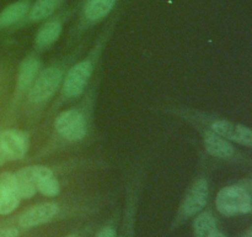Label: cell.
I'll list each match as a JSON object with an SVG mask.
<instances>
[{
	"label": "cell",
	"instance_id": "cell-1",
	"mask_svg": "<svg viewBox=\"0 0 252 237\" xmlns=\"http://www.w3.org/2000/svg\"><path fill=\"white\" fill-rule=\"evenodd\" d=\"M217 207L225 216L248 214L252 209L251 195L244 187H225L217 195Z\"/></svg>",
	"mask_w": 252,
	"mask_h": 237
},
{
	"label": "cell",
	"instance_id": "cell-2",
	"mask_svg": "<svg viewBox=\"0 0 252 237\" xmlns=\"http://www.w3.org/2000/svg\"><path fill=\"white\" fill-rule=\"evenodd\" d=\"M29 148V136L24 131L6 130L0 133V152L5 159H21Z\"/></svg>",
	"mask_w": 252,
	"mask_h": 237
},
{
	"label": "cell",
	"instance_id": "cell-3",
	"mask_svg": "<svg viewBox=\"0 0 252 237\" xmlns=\"http://www.w3.org/2000/svg\"><path fill=\"white\" fill-rule=\"evenodd\" d=\"M62 80V71L58 68H48L42 72L30 90L29 98L33 103H42L54 94Z\"/></svg>",
	"mask_w": 252,
	"mask_h": 237
},
{
	"label": "cell",
	"instance_id": "cell-4",
	"mask_svg": "<svg viewBox=\"0 0 252 237\" xmlns=\"http://www.w3.org/2000/svg\"><path fill=\"white\" fill-rule=\"evenodd\" d=\"M56 128L62 137L70 141L81 140L86 133L85 121L78 110L62 113L56 120Z\"/></svg>",
	"mask_w": 252,
	"mask_h": 237
},
{
	"label": "cell",
	"instance_id": "cell-5",
	"mask_svg": "<svg viewBox=\"0 0 252 237\" xmlns=\"http://www.w3.org/2000/svg\"><path fill=\"white\" fill-rule=\"evenodd\" d=\"M91 73H93V64L89 61L80 62L74 66L69 71L64 81V94L69 98L80 95L90 79Z\"/></svg>",
	"mask_w": 252,
	"mask_h": 237
},
{
	"label": "cell",
	"instance_id": "cell-6",
	"mask_svg": "<svg viewBox=\"0 0 252 237\" xmlns=\"http://www.w3.org/2000/svg\"><path fill=\"white\" fill-rule=\"evenodd\" d=\"M208 184L206 179H199L192 185L191 189L187 193L185 198L182 210H184L185 216H192L197 212L201 211L207 204L208 200Z\"/></svg>",
	"mask_w": 252,
	"mask_h": 237
},
{
	"label": "cell",
	"instance_id": "cell-7",
	"mask_svg": "<svg viewBox=\"0 0 252 237\" xmlns=\"http://www.w3.org/2000/svg\"><path fill=\"white\" fill-rule=\"evenodd\" d=\"M58 211V206L53 202H46L39 204L27 210L21 217H20V226L24 229H32L38 225L49 221Z\"/></svg>",
	"mask_w": 252,
	"mask_h": 237
},
{
	"label": "cell",
	"instance_id": "cell-8",
	"mask_svg": "<svg viewBox=\"0 0 252 237\" xmlns=\"http://www.w3.org/2000/svg\"><path fill=\"white\" fill-rule=\"evenodd\" d=\"M212 131L217 135L224 138H229L235 142L243 143V145H252V133L250 128L245 126L236 125V123L228 122V121L219 120L212 123Z\"/></svg>",
	"mask_w": 252,
	"mask_h": 237
},
{
	"label": "cell",
	"instance_id": "cell-9",
	"mask_svg": "<svg viewBox=\"0 0 252 237\" xmlns=\"http://www.w3.org/2000/svg\"><path fill=\"white\" fill-rule=\"evenodd\" d=\"M204 143L212 156L219 158H229L234 155V147L224 140V137L217 135L213 131H208L204 136Z\"/></svg>",
	"mask_w": 252,
	"mask_h": 237
},
{
	"label": "cell",
	"instance_id": "cell-10",
	"mask_svg": "<svg viewBox=\"0 0 252 237\" xmlns=\"http://www.w3.org/2000/svg\"><path fill=\"white\" fill-rule=\"evenodd\" d=\"M194 236L196 237H214L217 234V221L213 215L204 211L196 217L193 224Z\"/></svg>",
	"mask_w": 252,
	"mask_h": 237
},
{
	"label": "cell",
	"instance_id": "cell-11",
	"mask_svg": "<svg viewBox=\"0 0 252 237\" xmlns=\"http://www.w3.org/2000/svg\"><path fill=\"white\" fill-rule=\"evenodd\" d=\"M116 0H88L85 6V15L91 21H97L110 14L115 6Z\"/></svg>",
	"mask_w": 252,
	"mask_h": 237
},
{
	"label": "cell",
	"instance_id": "cell-12",
	"mask_svg": "<svg viewBox=\"0 0 252 237\" xmlns=\"http://www.w3.org/2000/svg\"><path fill=\"white\" fill-rule=\"evenodd\" d=\"M29 6V1H17L15 4L7 6L0 14V26L6 27L14 24V22L19 21L21 17H24L26 15Z\"/></svg>",
	"mask_w": 252,
	"mask_h": 237
},
{
	"label": "cell",
	"instance_id": "cell-13",
	"mask_svg": "<svg viewBox=\"0 0 252 237\" xmlns=\"http://www.w3.org/2000/svg\"><path fill=\"white\" fill-rule=\"evenodd\" d=\"M39 68V62L36 58H27L25 59L24 63L20 67L19 79H17V85H19L20 90L27 89L31 83L33 81L34 77H36L37 72Z\"/></svg>",
	"mask_w": 252,
	"mask_h": 237
},
{
	"label": "cell",
	"instance_id": "cell-14",
	"mask_svg": "<svg viewBox=\"0 0 252 237\" xmlns=\"http://www.w3.org/2000/svg\"><path fill=\"white\" fill-rule=\"evenodd\" d=\"M62 31V25L58 21L47 22L42 29L39 30L38 35H37V46L39 47H47L49 44L53 43L59 37Z\"/></svg>",
	"mask_w": 252,
	"mask_h": 237
},
{
	"label": "cell",
	"instance_id": "cell-15",
	"mask_svg": "<svg viewBox=\"0 0 252 237\" xmlns=\"http://www.w3.org/2000/svg\"><path fill=\"white\" fill-rule=\"evenodd\" d=\"M58 0H37L30 9V19L33 21L43 20L53 12Z\"/></svg>",
	"mask_w": 252,
	"mask_h": 237
},
{
	"label": "cell",
	"instance_id": "cell-16",
	"mask_svg": "<svg viewBox=\"0 0 252 237\" xmlns=\"http://www.w3.org/2000/svg\"><path fill=\"white\" fill-rule=\"evenodd\" d=\"M36 187L46 197H56V195L59 194V190H61L59 182L54 178L53 173H49V174L42 177L37 182Z\"/></svg>",
	"mask_w": 252,
	"mask_h": 237
},
{
	"label": "cell",
	"instance_id": "cell-17",
	"mask_svg": "<svg viewBox=\"0 0 252 237\" xmlns=\"http://www.w3.org/2000/svg\"><path fill=\"white\" fill-rule=\"evenodd\" d=\"M19 200L16 195L0 189V215L11 214L19 205Z\"/></svg>",
	"mask_w": 252,
	"mask_h": 237
},
{
	"label": "cell",
	"instance_id": "cell-18",
	"mask_svg": "<svg viewBox=\"0 0 252 237\" xmlns=\"http://www.w3.org/2000/svg\"><path fill=\"white\" fill-rule=\"evenodd\" d=\"M0 189L5 190L7 193H11V194L17 197V182L16 178H15V174H11V173H2L0 175Z\"/></svg>",
	"mask_w": 252,
	"mask_h": 237
},
{
	"label": "cell",
	"instance_id": "cell-19",
	"mask_svg": "<svg viewBox=\"0 0 252 237\" xmlns=\"http://www.w3.org/2000/svg\"><path fill=\"white\" fill-rule=\"evenodd\" d=\"M0 237H19V230L15 227L0 230Z\"/></svg>",
	"mask_w": 252,
	"mask_h": 237
},
{
	"label": "cell",
	"instance_id": "cell-20",
	"mask_svg": "<svg viewBox=\"0 0 252 237\" xmlns=\"http://www.w3.org/2000/svg\"><path fill=\"white\" fill-rule=\"evenodd\" d=\"M96 237H116V231L112 227H105L96 235Z\"/></svg>",
	"mask_w": 252,
	"mask_h": 237
},
{
	"label": "cell",
	"instance_id": "cell-21",
	"mask_svg": "<svg viewBox=\"0 0 252 237\" xmlns=\"http://www.w3.org/2000/svg\"><path fill=\"white\" fill-rule=\"evenodd\" d=\"M244 237H252V231H251V229L248 230V232H246L245 236H244Z\"/></svg>",
	"mask_w": 252,
	"mask_h": 237
},
{
	"label": "cell",
	"instance_id": "cell-22",
	"mask_svg": "<svg viewBox=\"0 0 252 237\" xmlns=\"http://www.w3.org/2000/svg\"><path fill=\"white\" fill-rule=\"evenodd\" d=\"M214 237H226V236H225V235L220 234V232H217V234L214 235Z\"/></svg>",
	"mask_w": 252,
	"mask_h": 237
},
{
	"label": "cell",
	"instance_id": "cell-23",
	"mask_svg": "<svg viewBox=\"0 0 252 237\" xmlns=\"http://www.w3.org/2000/svg\"><path fill=\"white\" fill-rule=\"evenodd\" d=\"M68 237H75V236H68Z\"/></svg>",
	"mask_w": 252,
	"mask_h": 237
}]
</instances>
